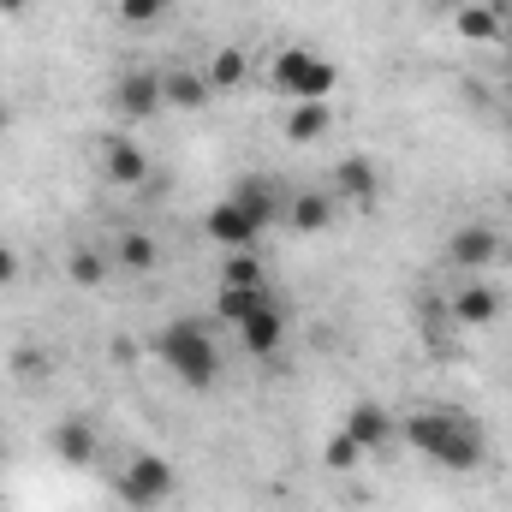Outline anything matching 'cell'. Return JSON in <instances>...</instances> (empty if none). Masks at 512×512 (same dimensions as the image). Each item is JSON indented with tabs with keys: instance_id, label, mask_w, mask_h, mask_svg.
<instances>
[{
	"instance_id": "25",
	"label": "cell",
	"mask_w": 512,
	"mask_h": 512,
	"mask_svg": "<svg viewBox=\"0 0 512 512\" xmlns=\"http://www.w3.org/2000/svg\"><path fill=\"white\" fill-rule=\"evenodd\" d=\"M114 12L126 18L131 30H143V24H155V18H167V0H120Z\"/></svg>"
},
{
	"instance_id": "7",
	"label": "cell",
	"mask_w": 512,
	"mask_h": 512,
	"mask_svg": "<svg viewBox=\"0 0 512 512\" xmlns=\"http://www.w3.org/2000/svg\"><path fill=\"white\" fill-rule=\"evenodd\" d=\"M340 429H346L364 453H382V447H393V441H399V417H393L387 405H376V399H358V405L340 417Z\"/></svg>"
},
{
	"instance_id": "19",
	"label": "cell",
	"mask_w": 512,
	"mask_h": 512,
	"mask_svg": "<svg viewBox=\"0 0 512 512\" xmlns=\"http://www.w3.org/2000/svg\"><path fill=\"white\" fill-rule=\"evenodd\" d=\"M203 78H209V90H239V84H251V54L245 48H215Z\"/></svg>"
},
{
	"instance_id": "21",
	"label": "cell",
	"mask_w": 512,
	"mask_h": 512,
	"mask_svg": "<svg viewBox=\"0 0 512 512\" xmlns=\"http://www.w3.org/2000/svg\"><path fill=\"white\" fill-rule=\"evenodd\" d=\"M108 268H114V256H102L96 245H72V251H66V280H72V286H102Z\"/></svg>"
},
{
	"instance_id": "22",
	"label": "cell",
	"mask_w": 512,
	"mask_h": 512,
	"mask_svg": "<svg viewBox=\"0 0 512 512\" xmlns=\"http://www.w3.org/2000/svg\"><path fill=\"white\" fill-rule=\"evenodd\" d=\"M453 30H459L465 42H495V36H501V12H495V6H459V12H453Z\"/></svg>"
},
{
	"instance_id": "20",
	"label": "cell",
	"mask_w": 512,
	"mask_h": 512,
	"mask_svg": "<svg viewBox=\"0 0 512 512\" xmlns=\"http://www.w3.org/2000/svg\"><path fill=\"white\" fill-rule=\"evenodd\" d=\"M233 203H239V209L251 215L256 227H262V233H268V221L280 215V197H274V185H268V179H239V191H233Z\"/></svg>"
},
{
	"instance_id": "31",
	"label": "cell",
	"mask_w": 512,
	"mask_h": 512,
	"mask_svg": "<svg viewBox=\"0 0 512 512\" xmlns=\"http://www.w3.org/2000/svg\"><path fill=\"white\" fill-rule=\"evenodd\" d=\"M0 512H6V507H0Z\"/></svg>"
},
{
	"instance_id": "3",
	"label": "cell",
	"mask_w": 512,
	"mask_h": 512,
	"mask_svg": "<svg viewBox=\"0 0 512 512\" xmlns=\"http://www.w3.org/2000/svg\"><path fill=\"white\" fill-rule=\"evenodd\" d=\"M274 90L292 102H328L340 90V66L322 60L316 48H280L274 54Z\"/></svg>"
},
{
	"instance_id": "26",
	"label": "cell",
	"mask_w": 512,
	"mask_h": 512,
	"mask_svg": "<svg viewBox=\"0 0 512 512\" xmlns=\"http://www.w3.org/2000/svg\"><path fill=\"white\" fill-rule=\"evenodd\" d=\"M12 376L42 382V376H48V352H42V346H18V352H12Z\"/></svg>"
},
{
	"instance_id": "10",
	"label": "cell",
	"mask_w": 512,
	"mask_h": 512,
	"mask_svg": "<svg viewBox=\"0 0 512 512\" xmlns=\"http://www.w3.org/2000/svg\"><path fill=\"white\" fill-rule=\"evenodd\" d=\"M209 96H215V90H209L203 66H161V108H173V114H197Z\"/></svg>"
},
{
	"instance_id": "11",
	"label": "cell",
	"mask_w": 512,
	"mask_h": 512,
	"mask_svg": "<svg viewBox=\"0 0 512 512\" xmlns=\"http://www.w3.org/2000/svg\"><path fill=\"white\" fill-rule=\"evenodd\" d=\"M447 310H453V322H465V328H495L501 310H507V298H501L489 280H471V286H459V292L447 298Z\"/></svg>"
},
{
	"instance_id": "4",
	"label": "cell",
	"mask_w": 512,
	"mask_h": 512,
	"mask_svg": "<svg viewBox=\"0 0 512 512\" xmlns=\"http://www.w3.org/2000/svg\"><path fill=\"white\" fill-rule=\"evenodd\" d=\"M173 489H179V471H173V459H161V453H131L126 471L114 477V495H120L131 512L167 507V501H173Z\"/></svg>"
},
{
	"instance_id": "2",
	"label": "cell",
	"mask_w": 512,
	"mask_h": 512,
	"mask_svg": "<svg viewBox=\"0 0 512 512\" xmlns=\"http://www.w3.org/2000/svg\"><path fill=\"white\" fill-rule=\"evenodd\" d=\"M155 352H161V364H167L185 387H215L221 382V346H215L209 322H197V316L161 328V334H155Z\"/></svg>"
},
{
	"instance_id": "30",
	"label": "cell",
	"mask_w": 512,
	"mask_h": 512,
	"mask_svg": "<svg viewBox=\"0 0 512 512\" xmlns=\"http://www.w3.org/2000/svg\"><path fill=\"white\" fill-rule=\"evenodd\" d=\"M507 66H512V54H507Z\"/></svg>"
},
{
	"instance_id": "15",
	"label": "cell",
	"mask_w": 512,
	"mask_h": 512,
	"mask_svg": "<svg viewBox=\"0 0 512 512\" xmlns=\"http://www.w3.org/2000/svg\"><path fill=\"white\" fill-rule=\"evenodd\" d=\"M286 221H292V233H322L334 221V191H298L286 203Z\"/></svg>"
},
{
	"instance_id": "6",
	"label": "cell",
	"mask_w": 512,
	"mask_h": 512,
	"mask_svg": "<svg viewBox=\"0 0 512 512\" xmlns=\"http://www.w3.org/2000/svg\"><path fill=\"white\" fill-rule=\"evenodd\" d=\"M376 197H382V173H376L370 155L334 161V203H346V209H376Z\"/></svg>"
},
{
	"instance_id": "29",
	"label": "cell",
	"mask_w": 512,
	"mask_h": 512,
	"mask_svg": "<svg viewBox=\"0 0 512 512\" xmlns=\"http://www.w3.org/2000/svg\"><path fill=\"white\" fill-rule=\"evenodd\" d=\"M0 459H6V441H0Z\"/></svg>"
},
{
	"instance_id": "1",
	"label": "cell",
	"mask_w": 512,
	"mask_h": 512,
	"mask_svg": "<svg viewBox=\"0 0 512 512\" xmlns=\"http://www.w3.org/2000/svg\"><path fill=\"white\" fill-rule=\"evenodd\" d=\"M399 435H405L411 453H423L441 471H477L489 459V441H483V429L465 411H411L399 423Z\"/></svg>"
},
{
	"instance_id": "28",
	"label": "cell",
	"mask_w": 512,
	"mask_h": 512,
	"mask_svg": "<svg viewBox=\"0 0 512 512\" xmlns=\"http://www.w3.org/2000/svg\"><path fill=\"white\" fill-rule=\"evenodd\" d=\"M30 12V0H0V18H24Z\"/></svg>"
},
{
	"instance_id": "24",
	"label": "cell",
	"mask_w": 512,
	"mask_h": 512,
	"mask_svg": "<svg viewBox=\"0 0 512 512\" xmlns=\"http://www.w3.org/2000/svg\"><path fill=\"white\" fill-rule=\"evenodd\" d=\"M364 459H370V453H364L346 429H334V435H328V447H322V465H328V471H358Z\"/></svg>"
},
{
	"instance_id": "9",
	"label": "cell",
	"mask_w": 512,
	"mask_h": 512,
	"mask_svg": "<svg viewBox=\"0 0 512 512\" xmlns=\"http://www.w3.org/2000/svg\"><path fill=\"white\" fill-rule=\"evenodd\" d=\"M501 251H507V245H501V233H495V227H459V233L447 239V251H441V256H447L453 268H471V274H477V268H495Z\"/></svg>"
},
{
	"instance_id": "8",
	"label": "cell",
	"mask_w": 512,
	"mask_h": 512,
	"mask_svg": "<svg viewBox=\"0 0 512 512\" xmlns=\"http://www.w3.org/2000/svg\"><path fill=\"white\" fill-rule=\"evenodd\" d=\"M203 233H209V245H221V251H256V239H262V227H256L233 197L203 215Z\"/></svg>"
},
{
	"instance_id": "12",
	"label": "cell",
	"mask_w": 512,
	"mask_h": 512,
	"mask_svg": "<svg viewBox=\"0 0 512 512\" xmlns=\"http://www.w3.org/2000/svg\"><path fill=\"white\" fill-rule=\"evenodd\" d=\"M102 173L114 185H143L149 179V155L131 143V137H102Z\"/></svg>"
},
{
	"instance_id": "23",
	"label": "cell",
	"mask_w": 512,
	"mask_h": 512,
	"mask_svg": "<svg viewBox=\"0 0 512 512\" xmlns=\"http://www.w3.org/2000/svg\"><path fill=\"white\" fill-rule=\"evenodd\" d=\"M221 286H268V268H262V256L227 251V262H221Z\"/></svg>"
},
{
	"instance_id": "17",
	"label": "cell",
	"mask_w": 512,
	"mask_h": 512,
	"mask_svg": "<svg viewBox=\"0 0 512 512\" xmlns=\"http://www.w3.org/2000/svg\"><path fill=\"white\" fill-rule=\"evenodd\" d=\"M161 262V245H155V233H143V227H131L114 239V268H126V274H149Z\"/></svg>"
},
{
	"instance_id": "27",
	"label": "cell",
	"mask_w": 512,
	"mask_h": 512,
	"mask_svg": "<svg viewBox=\"0 0 512 512\" xmlns=\"http://www.w3.org/2000/svg\"><path fill=\"white\" fill-rule=\"evenodd\" d=\"M18 274H24V262L12 245H0V286H18Z\"/></svg>"
},
{
	"instance_id": "5",
	"label": "cell",
	"mask_w": 512,
	"mask_h": 512,
	"mask_svg": "<svg viewBox=\"0 0 512 512\" xmlns=\"http://www.w3.org/2000/svg\"><path fill=\"white\" fill-rule=\"evenodd\" d=\"M108 102H114V114L131 120V126H143V120L167 114V108H161V72H155V66H131V72H120Z\"/></svg>"
},
{
	"instance_id": "18",
	"label": "cell",
	"mask_w": 512,
	"mask_h": 512,
	"mask_svg": "<svg viewBox=\"0 0 512 512\" xmlns=\"http://www.w3.org/2000/svg\"><path fill=\"white\" fill-rule=\"evenodd\" d=\"M262 304H268V286H215V316L233 322V328L251 322Z\"/></svg>"
},
{
	"instance_id": "16",
	"label": "cell",
	"mask_w": 512,
	"mask_h": 512,
	"mask_svg": "<svg viewBox=\"0 0 512 512\" xmlns=\"http://www.w3.org/2000/svg\"><path fill=\"white\" fill-rule=\"evenodd\" d=\"M334 126V108L328 102H292V114H286V143H322Z\"/></svg>"
},
{
	"instance_id": "13",
	"label": "cell",
	"mask_w": 512,
	"mask_h": 512,
	"mask_svg": "<svg viewBox=\"0 0 512 512\" xmlns=\"http://www.w3.org/2000/svg\"><path fill=\"white\" fill-rule=\"evenodd\" d=\"M48 447H54L60 465H90V459H96V429H90L84 417H66V423L48 429Z\"/></svg>"
},
{
	"instance_id": "14",
	"label": "cell",
	"mask_w": 512,
	"mask_h": 512,
	"mask_svg": "<svg viewBox=\"0 0 512 512\" xmlns=\"http://www.w3.org/2000/svg\"><path fill=\"white\" fill-rule=\"evenodd\" d=\"M239 340H245V352H256V358H274V352H280V340H286V316H280L274 298L256 310L251 322H239Z\"/></svg>"
}]
</instances>
